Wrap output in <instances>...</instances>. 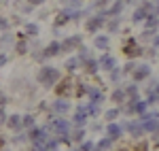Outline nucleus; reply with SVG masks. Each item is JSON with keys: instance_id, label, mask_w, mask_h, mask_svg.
<instances>
[{"instance_id": "obj_1", "label": "nucleus", "mask_w": 159, "mask_h": 151, "mask_svg": "<svg viewBox=\"0 0 159 151\" xmlns=\"http://www.w3.org/2000/svg\"><path fill=\"white\" fill-rule=\"evenodd\" d=\"M38 79H40L43 83H47V85H53V83L60 79V73H57V70H53V68H43V70H40V75H38Z\"/></svg>"}, {"instance_id": "obj_2", "label": "nucleus", "mask_w": 159, "mask_h": 151, "mask_svg": "<svg viewBox=\"0 0 159 151\" xmlns=\"http://www.w3.org/2000/svg\"><path fill=\"white\" fill-rule=\"evenodd\" d=\"M100 64H102V68H106V70H110V68L115 66V60H112L110 55H104V58H100Z\"/></svg>"}, {"instance_id": "obj_3", "label": "nucleus", "mask_w": 159, "mask_h": 151, "mask_svg": "<svg viewBox=\"0 0 159 151\" xmlns=\"http://www.w3.org/2000/svg\"><path fill=\"white\" fill-rule=\"evenodd\" d=\"M108 136H110V139H117V136H121V128L115 126V124H112V126H108Z\"/></svg>"}, {"instance_id": "obj_4", "label": "nucleus", "mask_w": 159, "mask_h": 151, "mask_svg": "<svg viewBox=\"0 0 159 151\" xmlns=\"http://www.w3.org/2000/svg\"><path fill=\"white\" fill-rule=\"evenodd\" d=\"M147 75H148V66H142V68H138L134 73V79H144Z\"/></svg>"}, {"instance_id": "obj_5", "label": "nucleus", "mask_w": 159, "mask_h": 151, "mask_svg": "<svg viewBox=\"0 0 159 151\" xmlns=\"http://www.w3.org/2000/svg\"><path fill=\"white\" fill-rule=\"evenodd\" d=\"M30 136H32V139L36 140V143H40V140L45 139V132H43V130H34V132H32Z\"/></svg>"}, {"instance_id": "obj_6", "label": "nucleus", "mask_w": 159, "mask_h": 151, "mask_svg": "<svg viewBox=\"0 0 159 151\" xmlns=\"http://www.w3.org/2000/svg\"><path fill=\"white\" fill-rule=\"evenodd\" d=\"M53 109H55V111H60V113H64V111H66V109H68V102H55V104H53Z\"/></svg>"}, {"instance_id": "obj_7", "label": "nucleus", "mask_w": 159, "mask_h": 151, "mask_svg": "<svg viewBox=\"0 0 159 151\" xmlns=\"http://www.w3.org/2000/svg\"><path fill=\"white\" fill-rule=\"evenodd\" d=\"M57 51H60V45H57V43H51L49 49H47V55H55Z\"/></svg>"}, {"instance_id": "obj_8", "label": "nucleus", "mask_w": 159, "mask_h": 151, "mask_svg": "<svg viewBox=\"0 0 159 151\" xmlns=\"http://www.w3.org/2000/svg\"><path fill=\"white\" fill-rule=\"evenodd\" d=\"M100 24H102V19H100V17H96V19H91V21L87 24V28H89V30H96Z\"/></svg>"}, {"instance_id": "obj_9", "label": "nucleus", "mask_w": 159, "mask_h": 151, "mask_svg": "<svg viewBox=\"0 0 159 151\" xmlns=\"http://www.w3.org/2000/svg\"><path fill=\"white\" fill-rule=\"evenodd\" d=\"M129 130H132V134H134V136H138L142 128H140V124H129Z\"/></svg>"}, {"instance_id": "obj_10", "label": "nucleus", "mask_w": 159, "mask_h": 151, "mask_svg": "<svg viewBox=\"0 0 159 151\" xmlns=\"http://www.w3.org/2000/svg\"><path fill=\"white\" fill-rule=\"evenodd\" d=\"M108 147H110V139H104L98 143V149H108Z\"/></svg>"}, {"instance_id": "obj_11", "label": "nucleus", "mask_w": 159, "mask_h": 151, "mask_svg": "<svg viewBox=\"0 0 159 151\" xmlns=\"http://www.w3.org/2000/svg\"><path fill=\"white\" fill-rule=\"evenodd\" d=\"M144 109H147V104H144V102H136V104H134V111H136V113H142Z\"/></svg>"}, {"instance_id": "obj_12", "label": "nucleus", "mask_w": 159, "mask_h": 151, "mask_svg": "<svg viewBox=\"0 0 159 151\" xmlns=\"http://www.w3.org/2000/svg\"><path fill=\"white\" fill-rule=\"evenodd\" d=\"M19 124H21V119H19L17 115H15L13 119H9V126H11V128H17V126H19Z\"/></svg>"}, {"instance_id": "obj_13", "label": "nucleus", "mask_w": 159, "mask_h": 151, "mask_svg": "<svg viewBox=\"0 0 159 151\" xmlns=\"http://www.w3.org/2000/svg\"><path fill=\"white\" fill-rule=\"evenodd\" d=\"M96 45H98V47H106V45H108V38H98V40H96Z\"/></svg>"}, {"instance_id": "obj_14", "label": "nucleus", "mask_w": 159, "mask_h": 151, "mask_svg": "<svg viewBox=\"0 0 159 151\" xmlns=\"http://www.w3.org/2000/svg\"><path fill=\"white\" fill-rule=\"evenodd\" d=\"M144 17V9H140V11H136V15H134V21H140Z\"/></svg>"}, {"instance_id": "obj_15", "label": "nucleus", "mask_w": 159, "mask_h": 151, "mask_svg": "<svg viewBox=\"0 0 159 151\" xmlns=\"http://www.w3.org/2000/svg\"><path fill=\"white\" fill-rule=\"evenodd\" d=\"M87 70H89V73H93V70H96V62H93V60H89V62H87Z\"/></svg>"}, {"instance_id": "obj_16", "label": "nucleus", "mask_w": 159, "mask_h": 151, "mask_svg": "<svg viewBox=\"0 0 159 151\" xmlns=\"http://www.w3.org/2000/svg\"><path fill=\"white\" fill-rule=\"evenodd\" d=\"M121 98H123V92H115V94H112V100H117V102H119Z\"/></svg>"}, {"instance_id": "obj_17", "label": "nucleus", "mask_w": 159, "mask_h": 151, "mask_svg": "<svg viewBox=\"0 0 159 151\" xmlns=\"http://www.w3.org/2000/svg\"><path fill=\"white\" fill-rule=\"evenodd\" d=\"M91 149H93V145H91V143H85V145L81 147V151H91Z\"/></svg>"}, {"instance_id": "obj_18", "label": "nucleus", "mask_w": 159, "mask_h": 151, "mask_svg": "<svg viewBox=\"0 0 159 151\" xmlns=\"http://www.w3.org/2000/svg\"><path fill=\"white\" fill-rule=\"evenodd\" d=\"M28 32L30 34H36V26H28Z\"/></svg>"}, {"instance_id": "obj_19", "label": "nucleus", "mask_w": 159, "mask_h": 151, "mask_svg": "<svg viewBox=\"0 0 159 151\" xmlns=\"http://www.w3.org/2000/svg\"><path fill=\"white\" fill-rule=\"evenodd\" d=\"M68 68H70V70H72V68H76V60H70V62H68Z\"/></svg>"}, {"instance_id": "obj_20", "label": "nucleus", "mask_w": 159, "mask_h": 151, "mask_svg": "<svg viewBox=\"0 0 159 151\" xmlns=\"http://www.w3.org/2000/svg\"><path fill=\"white\" fill-rule=\"evenodd\" d=\"M24 124H25V126H32V124H34V119H30V117H25V119H24Z\"/></svg>"}, {"instance_id": "obj_21", "label": "nucleus", "mask_w": 159, "mask_h": 151, "mask_svg": "<svg viewBox=\"0 0 159 151\" xmlns=\"http://www.w3.org/2000/svg\"><path fill=\"white\" fill-rule=\"evenodd\" d=\"M117 117V111H108V119H115Z\"/></svg>"}, {"instance_id": "obj_22", "label": "nucleus", "mask_w": 159, "mask_h": 151, "mask_svg": "<svg viewBox=\"0 0 159 151\" xmlns=\"http://www.w3.org/2000/svg\"><path fill=\"white\" fill-rule=\"evenodd\" d=\"M7 62V58H4V55H0V64H4Z\"/></svg>"}, {"instance_id": "obj_23", "label": "nucleus", "mask_w": 159, "mask_h": 151, "mask_svg": "<svg viewBox=\"0 0 159 151\" xmlns=\"http://www.w3.org/2000/svg\"><path fill=\"white\" fill-rule=\"evenodd\" d=\"M0 102H4V98H2V96H0Z\"/></svg>"}]
</instances>
